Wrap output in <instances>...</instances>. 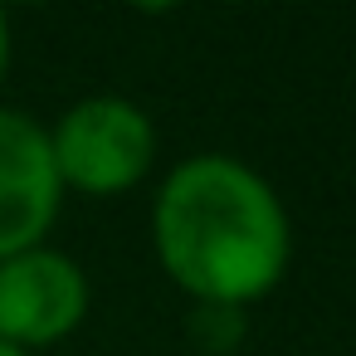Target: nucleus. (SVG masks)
I'll return each mask as SVG.
<instances>
[{"mask_svg":"<svg viewBox=\"0 0 356 356\" xmlns=\"http://www.w3.org/2000/svg\"><path fill=\"white\" fill-rule=\"evenodd\" d=\"M161 268L205 307L264 298L288 268V215L273 186L234 156L181 161L152 205Z\"/></svg>","mask_w":356,"mask_h":356,"instance_id":"f257e3e1","label":"nucleus"},{"mask_svg":"<svg viewBox=\"0 0 356 356\" xmlns=\"http://www.w3.org/2000/svg\"><path fill=\"white\" fill-rule=\"evenodd\" d=\"M49 152L64 186L88 195H118L147 176L156 156V132L147 113L127 98H83L59 118Z\"/></svg>","mask_w":356,"mask_h":356,"instance_id":"f03ea898","label":"nucleus"},{"mask_svg":"<svg viewBox=\"0 0 356 356\" xmlns=\"http://www.w3.org/2000/svg\"><path fill=\"white\" fill-rule=\"evenodd\" d=\"M88 312V278L59 249H20L0 259V341L49 346L69 337Z\"/></svg>","mask_w":356,"mask_h":356,"instance_id":"7ed1b4c3","label":"nucleus"},{"mask_svg":"<svg viewBox=\"0 0 356 356\" xmlns=\"http://www.w3.org/2000/svg\"><path fill=\"white\" fill-rule=\"evenodd\" d=\"M64 200V181L54 171L49 132L25 118L0 108V259L20 249H35Z\"/></svg>","mask_w":356,"mask_h":356,"instance_id":"20e7f679","label":"nucleus"},{"mask_svg":"<svg viewBox=\"0 0 356 356\" xmlns=\"http://www.w3.org/2000/svg\"><path fill=\"white\" fill-rule=\"evenodd\" d=\"M10 64V30H6V10H0V74Z\"/></svg>","mask_w":356,"mask_h":356,"instance_id":"39448f33","label":"nucleus"},{"mask_svg":"<svg viewBox=\"0 0 356 356\" xmlns=\"http://www.w3.org/2000/svg\"><path fill=\"white\" fill-rule=\"evenodd\" d=\"M0 356H30V351H20V346H10V341H0Z\"/></svg>","mask_w":356,"mask_h":356,"instance_id":"423d86ee","label":"nucleus"}]
</instances>
